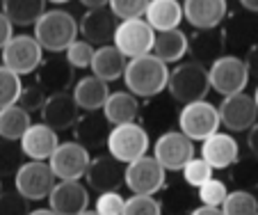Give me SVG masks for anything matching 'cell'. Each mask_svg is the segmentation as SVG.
Here are the masks:
<instances>
[{
    "mask_svg": "<svg viewBox=\"0 0 258 215\" xmlns=\"http://www.w3.org/2000/svg\"><path fill=\"white\" fill-rule=\"evenodd\" d=\"M21 92H23L21 76H16L14 71H10L7 67L0 64V110L16 105L21 98Z\"/></svg>",
    "mask_w": 258,
    "mask_h": 215,
    "instance_id": "obj_33",
    "label": "cell"
},
{
    "mask_svg": "<svg viewBox=\"0 0 258 215\" xmlns=\"http://www.w3.org/2000/svg\"><path fill=\"white\" fill-rule=\"evenodd\" d=\"M190 53V37L183 30H169V32H158L156 44H153V55L162 60L165 64L180 62Z\"/></svg>",
    "mask_w": 258,
    "mask_h": 215,
    "instance_id": "obj_28",
    "label": "cell"
},
{
    "mask_svg": "<svg viewBox=\"0 0 258 215\" xmlns=\"http://www.w3.org/2000/svg\"><path fill=\"white\" fill-rule=\"evenodd\" d=\"M73 98L85 113H103V107L110 98V87L96 76H85L73 85Z\"/></svg>",
    "mask_w": 258,
    "mask_h": 215,
    "instance_id": "obj_24",
    "label": "cell"
},
{
    "mask_svg": "<svg viewBox=\"0 0 258 215\" xmlns=\"http://www.w3.org/2000/svg\"><path fill=\"white\" fill-rule=\"evenodd\" d=\"M213 172L215 170L204 160V158H192V160L183 167V179H185L187 186L199 190L204 183H208L210 179H213Z\"/></svg>",
    "mask_w": 258,
    "mask_h": 215,
    "instance_id": "obj_37",
    "label": "cell"
},
{
    "mask_svg": "<svg viewBox=\"0 0 258 215\" xmlns=\"http://www.w3.org/2000/svg\"><path fill=\"white\" fill-rule=\"evenodd\" d=\"M226 50V32L222 28L217 30H197L190 37V55L192 62L213 64L217 62Z\"/></svg>",
    "mask_w": 258,
    "mask_h": 215,
    "instance_id": "obj_23",
    "label": "cell"
},
{
    "mask_svg": "<svg viewBox=\"0 0 258 215\" xmlns=\"http://www.w3.org/2000/svg\"><path fill=\"white\" fill-rule=\"evenodd\" d=\"M57 176L53 174L48 163H37V160H28L23 163L19 172L14 176V190L19 195H23L28 201H41L48 199Z\"/></svg>",
    "mask_w": 258,
    "mask_h": 215,
    "instance_id": "obj_9",
    "label": "cell"
},
{
    "mask_svg": "<svg viewBox=\"0 0 258 215\" xmlns=\"http://www.w3.org/2000/svg\"><path fill=\"white\" fill-rule=\"evenodd\" d=\"M48 165L59 181H80L87 174L92 158H89V151L85 147H80L78 142L69 140L59 144L57 151L48 160Z\"/></svg>",
    "mask_w": 258,
    "mask_h": 215,
    "instance_id": "obj_13",
    "label": "cell"
},
{
    "mask_svg": "<svg viewBox=\"0 0 258 215\" xmlns=\"http://www.w3.org/2000/svg\"><path fill=\"white\" fill-rule=\"evenodd\" d=\"M240 5H242L247 12H253V14H258V0H242Z\"/></svg>",
    "mask_w": 258,
    "mask_h": 215,
    "instance_id": "obj_47",
    "label": "cell"
},
{
    "mask_svg": "<svg viewBox=\"0 0 258 215\" xmlns=\"http://www.w3.org/2000/svg\"><path fill=\"white\" fill-rule=\"evenodd\" d=\"M123 179H126V165L119 163L117 158H112L110 153L92 158V165H89L87 174H85L87 188H92L98 195L119 192V188L123 186Z\"/></svg>",
    "mask_w": 258,
    "mask_h": 215,
    "instance_id": "obj_15",
    "label": "cell"
},
{
    "mask_svg": "<svg viewBox=\"0 0 258 215\" xmlns=\"http://www.w3.org/2000/svg\"><path fill=\"white\" fill-rule=\"evenodd\" d=\"M3 14L10 19L12 25L28 28V25H37V21L46 14V3L44 0H5Z\"/></svg>",
    "mask_w": 258,
    "mask_h": 215,
    "instance_id": "obj_29",
    "label": "cell"
},
{
    "mask_svg": "<svg viewBox=\"0 0 258 215\" xmlns=\"http://www.w3.org/2000/svg\"><path fill=\"white\" fill-rule=\"evenodd\" d=\"M229 197V188H226L224 181H219V179H210L208 183L199 188V201L201 206H213V208H222Z\"/></svg>",
    "mask_w": 258,
    "mask_h": 215,
    "instance_id": "obj_36",
    "label": "cell"
},
{
    "mask_svg": "<svg viewBox=\"0 0 258 215\" xmlns=\"http://www.w3.org/2000/svg\"><path fill=\"white\" fill-rule=\"evenodd\" d=\"M48 204L57 215H80L89 208V190L80 181H59L50 192Z\"/></svg>",
    "mask_w": 258,
    "mask_h": 215,
    "instance_id": "obj_16",
    "label": "cell"
},
{
    "mask_svg": "<svg viewBox=\"0 0 258 215\" xmlns=\"http://www.w3.org/2000/svg\"><path fill=\"white\" fill-rule=\"evenodd\" d=\"M0 195H3V179H0Z\"/></svg>",
    "mask_w": 258,
    "mask_h": 215,
    "instance_id": "obj_51",
    "label": "cell"
},
{
    "mask_svg": "<svg viewBox=\"0 0 258 215\" xmlns=\"http://www.w3.org/2000/svg\"><path fill=\"white\" fill-rule=\"evenodd\" d=\"M110 10L117 16L119 23H126V21L144 19L149 3L146 0H110Z\"/></svg>",
    "mask_w": 258,
    "mask_h": 215,
    "instance_id": "obj_35",
    "label": "cell"
},
{
    "mask_svg": "<svg viewBox=\"0 0 258 215\" xmlns=\"http://www.w3.org/2000/svg\"><path fill=\"white\" fill-rule=\"evenodd\" d=\"M169 94L176 103L190 105V103L206 101L210 87L208 69L199 62H180L169 76Z\"/></svg>",
    "mask_w": 258,
    "mask_h": 215,
    "instance_id": "obj_3",
    "label": "cell"
},
{
    "mask_svg": "<svg viewBox=\"0 0 258 215\" xmlns=\"http://www.w3.org/2000/svg\"><path fill=\"white\" fill-rule=\"evenodd\" d=\"M110 131H112V126L103 117V113H87L73 126V142H78L87 151H94V149L107 147Z\"/></svg>",
    "mask_w": 258,
    "mask_h": 215,
    "instance_id": "obj_22",
    "label": "cell"
},
{
    "mask_svg": "<svg viewBox=\"0 0 258 215\" xmlns=\"http://www.w3.org/2000/svg\"><path fill=\"white\" fill-rule=\"evenodd\" d=\"M222 119H219V107L208 101L190 103L183 105L178 113V131L192 142H206L210 135L219 133Z\"/></svg>",
    "mask_w": 258,
    "mask_h": 215,
    "instance_id": "obj_5",
    "label": "cell"
},
{
    "mask_svg": "<svg viewBox=\"0 0 258 215\" xmlns=\"http://www.w3.org/2000/svg\"><path fill=\"white\" fill-rule=\"evenodd\" d=\"M153 44H156V30L146 23V19L119 23L117 34H114V46L121 50V55L126 60L151 55Z\"/></svg>",
    "mask_w": 258,
    "mask_h": 215,
    "instance_id": "obj_10",
    "label": "cell"
},
{
    "mask_svg": "<svg viewBox=\"0 0 258 215\" xmlns=\"http://www.w3.org/2000/svg\"><path fill=\"white\" fill-rule=\"evenodd\" d=\"M137 115H140V101L128 89L112 92L110 98H107L105 107H103V117L110 122V126L133 124V122H137Z\"/></svg>",
    "mask_w": 258,
    "mask_h": 215,
    "instance_id": "obj_27",
    "label": "cell"
},
{
    "mask_svg": "<svg viewBox=\"0 0 258 215\" xmlns=\"http://www.w3.org/2000/svg\"><path fill=\"white\" fill-rule=\"evenodd\" d=\"M87 12L80 19V34L92 46H110L114 44L117 34V16L110 10V3H85Z\"/></svg>",
    "mask_w": 258,
    "mask_h": 215,
    "instance_id": "obj_6",
    "label": "cell"
},
{
    "mask_svg": "<svg viewBox=\"0 0 258 215\" xmlns=\"http://www.w3.org/2000/svg\"><path fill=\"white\" fill-rule=\"evenodd\" d=\"M146 23L158 32H169L178 30L183 21V5L178 0H149V10H146Z\"/></svg>",
    "mask_w": 258,
    "mask_h": 215,
    "instance_id": "obj_26",
    "label": "cell"
},
{
    "mask_svg": "<svg viewBox=\"0 0 258 215\" xmlns=\"http://www.w3.org/2000/svg\"><path fill=\"white\" fill-rule=\"evenodd\" d=\"M12 37H14V25H12L10 19L0 12V53H3V48L12 41Z\"/></svg>",
    "mask_w": 258,
    "mask_h": 215,
    "instance_id": "obj_43",
    "label": "cell"
},
{
    "mask_svg": "<svg viewBox=\"0 0 258 215\" xmlns=\"http://www.w3.org/2000/svg\"><path fill=\"white\" fill-rule=\"evenodd\" d=\"M94 55H96V48H94L89 41L78 39L76 44H71V48L64 53V58H67V62L71 64L73 69H92Z\"/></svg>",
    "mask_w": 258,
    "mask_h": 215,
    "instance_id": "obj_38",
    "label": "cell"
},
{
    "mask_svg": "<svg viewBox=\"0 0 258 215\" xmlns=\"http://www.w3.org/2000/svg\"><path fill=\"white\" fill-rule=\"evenodd\" d=\"M80 215H98V213H96V210H89V208H87L85 213H80Z\"/></svg>",
    "mask_w": 258,
    "mask_h": 215,
    "instance_id": "obj_49",
    "label": "cell"
},
{
    "mask_svg": "<svg viewBox=\"0 0 258 215\" xmlns=\"http://www.w3.org/2000/svg\"><path fill=\"white\" fill-rule=\"evenodd\" d=\"M46 101H48V94L44 92V89L39 87V85H28V87H23V92H21V98L16 105H21L25 110V113H41L46 105Z\"/></svg>",
    "mask_w": 258,
    "mask_h": 215,
    "instance_id": "obj_40",
    "label": "cell"
},
{
    "mask_svg": "<svg viewBox=\"0 0 258 215\" xmlns=\"http://www.w3.org/2000/svg\"><path fill=\"white\" fill-rule=\"evenodd\" d=\"M210 87L222 96H235L242 94L244 87L249 85V69L242 58L238 55H222L217 62L210 64Z\"/></svg>",
    "mask_w": 258,
    "mask_h": 215,
    "instance_id": "obj_7",
    "label": "cell"
},
{
    "mask_svg": "<svg viewBox=\"0 0 258 215\" xmlns=\"http://www.w3.org/2000/svg\"><path fill=\"white\" fill-rule=\"evenodd\" d=\"M244 64H247V69H249V78L258 80V41L249 46L247 58H244Z\"/></svg>",
    "mask_w": 258,
    "mask_h": 215,
    "instance_id": "obj_44",
    "label": "cell"
},
{
    "mask_svg": "<svg viewBox=\"0 0 258 215\" xmlns=\"http://www.w3.org/2000/svg\"><path fill=\"white\" fill-rule=\"evenodd\" d=\"M123 206H126V199L119 192H105V195H98L94 210L98 215H123Z\"/></svg>",
    "mask_w": 258,
    "mask_h": 215,
    "instance_id": "obj_42",
    "label": "cell"
},
{
    "mask_svg": "<svg viewBox=\"0 0 258 215\" xmlns=\"http://www.w3.org/2000/svg\"><path fill=\"white\" fill-rule=\"evenodd\" d=\"M123 215H162V206L156 197L133 195L126 199Z\"/></svg>",
    "mask_w": 258,
    "mask_h": 215,
    "instance_id": "obj_39",
    "label": "cell"
},
{
    "mask_svg": "<svg viewBox=\"0 0 258 215\" xmlns=\"http://www.w3.org/2000/svg\"><path fill=\"white\" fill-rule=\"evenodd\" d=\"M78 113L80 107L73 98V94H53V96H48L44 110H41V124L50 126L55 133H62L78 124Z\"/></svg>",
    "mask_w": 258,
    "mask_h": 215,
    "instance_id": "obj_19",
    "label": "cell"
},
{
    "mask_svg": "<svg viewBox=\"0 0 258 215\" xmlns=\"http://www.w3.org/2000/svg\"><path fill=\"white\" fill-rule=\"evenodd\" d=\"M149 147H151V137H149V131L140 122L112 126L110 137H107L110 156L117 158L123 165H131V163L149 156Z\"/></svg>",
    "mask_w": 258,
    "mask_h": 215,
    "instance_id": "obj_4",
    "label": "cell"
},
{
    "mask_svg": "<svg viewBox=\"0 0 258 215\" xmlns=\"http://www.w3.org/2000/svg\"><path fill=\"white\" fill-rule=\"evenodd\" d=\"M128 67V60L121 55V50L114 44L110 46H101L96 48V55H94L92 62V76L101 78L103 83H112V80L123 78Z\"/></svg>",
    "mask_w": 258,
    "mask_h": 215,
    "instance_id": "obj_25",
    "label": "cell"
},
{
    "mask_svg": "<svg viewBox=\"0 0 258 215\" xmlns=\"http://www.w3.org/2000/svg\"><path fill=\"white\" fill-rule=\"evenodd\" d=\"M30 126H32L30 113H25L21 105H12L0 110V140L21 142Z\"/></svg>",
    "mask_w": 258,
    "mask_h": 215,
    "instance_id": "obj_30",
    "label": "cell"
},
{
    "mask_svg": "<svg viewBox=\"0 0 258 215\" xmlns=\"http://www.w3.org/2000/svg\"><path fill=\"white\" fill-rule=\"evenodd\" d=\"M30 215H57V213H53L50 208H37V210H30Z\"/></svg>",
    "mask_w": 258,
    "mask_h": 215,
    "instance_id": "obj_48",
    "label": "cell"
},
{
    "mask_svg": "<svg viewBox=\"0 0 258 215\" xmlns=\"http://www.w3.org/2000/svg\"><path fill=\"white\" fill-rule=\"evenodd\" d=\"M44 64V48L34 34H14L12 41L3 48V67L14 71L16 76L34 74Z\"/></svg>",
    "mask_w": 258,
    "mask_h": 215,
    "instance_id": "obj_8",
    "label": "cell"
},
{
    "mask_svg": "<svg viewBox=\"0 0 258 215\" xmlns=\"http://www.w3.org/2000/svg\"><path fill=\"white\" fill-rule=\"evenodd\" d=\"M253 101H256V107H258V85H256V92H253Z\"/></svg>",
    "mask_w": 258,
    "mask_h": 215,
    "instance_id": "obj_50",
    "label": "cell"
},
{
    "mask_svg": "<svg viewBox=\"0 0 258 215\" xmlns=\"http://www.w3.org/2000/svg\"><path fill=\"white\" fill-rule=\"evenodd\" d=\"M247 147H249V153L253 158H258V122L251 126V131L247 133Z\"/></svg>",
    "mask_w": 258,
    "mask_h": 215,
    "instance_id": "obj_45",
    "label": "cell"
},
{
    "mask_svg": "<svg viewBox=\"0 0 258 215\" xmlns=\"http://www.w3.org/2000/svg\"><path fill=\"white\" fill-rule=\"evenodd\" d=\"M229 14V5L224 0H185L183 19L195 30H217Z\"/></svg>",
    "mask_w": 258,
    "mask_h": 215,
    "instance_id": "obj_17",
    "label": "cell"
},
{
    "mask_svg": "<svg viewBox=\"0 0 258 215\" xmlns=\"http://www.w3.org/2000/svg\"><path fill=\"white\" fill-rule=\"evenodd\" d=\"M23 149L21 142H10V140H0V179L5 176H16V172L23 167Z\"/></svg>",
    "mask_w": 258,
    "mask_h": 215,
    "instance_id": "obj_32",
    "label": "cell"
},
{
    "mask_svg": "<svg viewBox=\"0 0 258 215\" xmlns=\"http://www.w3.org/2000/svg\"><path fill=\"white\" fill-rule=\"evenodd\" d=\"M0 215H30V201L16 190H3Z\"/></svg>",
    "mask_w": 258,
    "mask_h": 215,
    "instance_id": "obj_41",
    "label": "cell"
},
{
    "mask_svg": "<svg viewBox=\"0 0 258 215\" xmlns=\"http://www.w3.org/2000/svg\"><path fill=\"white\" fill-rule=\"evenodd\" d=\"M169 76H171L169 67L151 53L137 60H128L123 83H126L128 92L133 96L151 98L169 87Z\"/></svg>",
    "mask_w": 258,
    "mask_h": 215,
    "instance_id": "obj_2",
    "label": "cell"
},
{
    "mask_svg": "<svg viewBox=\"0 0 258 215\" xmlns=\"http://www.w3.org/2000/svg\"><path fill=\"white\" fill-rule=\"evenodd\" d=\"M229 176L233 181L235 190H247L251 192L258 188V158H240L233 167L229 170Z\"/></svg>",
    "mask_w": 258,
    "mask_h": 215,
    "instance_id": "obj_31",
    "label": "cell"
},
{
    "mask_svg": "<svg viewBox=\"0 0 258 215\" xmlns=\"http://www.w3.org/2000/svg\"><path fill=\"white\" fill-rule=\"evenodd\" d=\"M222 210L224 215H258V197L247 190H233L229 192Z\"/></svg>",
    "mask_w": 258,
    "mask_h": 215,
    "instance_id": "obj_34",
    "label": "cell"
},
{
    "mask_svg": "<svg viewBox=\"0 0 258 215\" xmlns=\"http://www.w3.org/2000/svg\"><path fill=\"white\" fill-rule=\"evenodd\" d=\"M219 119L222 126L231 133H244L251 131V126L258 122V107L253 96L249 94H235V96H226L219 103Z\"/></svg>",
    "mask_w": 258,
    "mask_h": 215,
    "instance_id": "obj_14",
    "label": "cell"
},
{
    "mask_svg": "<svg viewBox=\"0 0 258 215\" xmlns=\"http://www.w3.org/2000/svg\"><path fill=\"white\" fill-rule=\"evenodd\" d=\"M190 215H224L222 208H213V206H197Z\"/></svg>",
    "mask_w": 258,
    "mask_h": 215,
    "instance_id": "obj_46",
    "label": "cell"
},
{
    "mask_svg": "<svg viewBox=\"0 0 258 215\" xmlns=\"http://www.w3.org/2000/svg\"><path fill=\"white\" fill-rule=\"evenodd\" d=\"M62 144L57 137V133L46 124H32L28 128V133L21 140V149H23L25 158L37 163H48L53 158V153L57 151V147Z\"/></svg>",
    "mask_w": 258,
    "mask_h": 215,
    "instance_id": "obj_20",
    "label": "cell"
},
{
    "mask_svg": "<svg viewBox=\"0 0 258 215\" xmlns=\"http://www.w3.org/2000/svg\"><path fill=\"white\" fill-rule=\"evenodd\" d=\"M80 34V21L71 12L62 7L46 10V14L34 25V39L41 44V48L48 53H67L71 44L78 41Z\"/></svg>",
    "mask_w": 258,
    "mask_h": 215,
    "instance_id": "obj_1",
    "label": "cell"
},
{
    "mask_svg": "<svg viewBox=\"0 0 258 215\" xmlns=\"http://www.w3.org/2000/svg\"><path fill=\"white\" fill-rule=\"evenodd\" d=\"M201 158L213 170H231L240 160V144L231 133H215L201 142Z\"/></svg>",
    "mask_w": 258,
    "mask_h": 215,
    "instance_id": "obj_18",
    "label": "cell"
},
{
    "mask_svg": "<svg viewBox=\"0 0 258 215\" xmlns=\"http://www.w3.org/2000/svg\"><path fill=\"white\" fill-rule=\"evenodd\" d=\"M167 172L160 163L153 156H144L140 160L126 165V179L123 186H128V190L133 195H146L153 197L156 192H160L165 188Z\"/></svg>",
    "mask_w": 258,
    "mask_h": 215,
    "instance_id": "obj_11",
    "label": "cell"
},
{
    "mask_svg": "<svg viewBox=\"0 0 258 215\" xmlns=\"http://www.w3.org/2000/svg\"><path fill=\"white\" fill-rule=\"evenodd\" d=\"M73 71L76 69L67 62V58L44 60V64L37 69V85L48 96H53V94H67V89L73 87Z\"/></svg>",
    "mask_w": 258,
    "mask_h": 215,
    "instance_id": "obj_21",
    "label": "cell"
},
{
    "mask_svg": "<svg viewBox=\"0 0 258 215\" xmlns=\"http://www.w3.org/2000/svg\"><path fill=\"white\" fill-rule=\"evenodd\" d=\"M153 158L165 167V172H183V167L195 156V142L180 131H167L153 144Z\"/></svg>",
    "mask_w": 258,
    "mask_h": 215,
    "instance_id": "obj_12",
    "label": "cell"
}]
</instances>
